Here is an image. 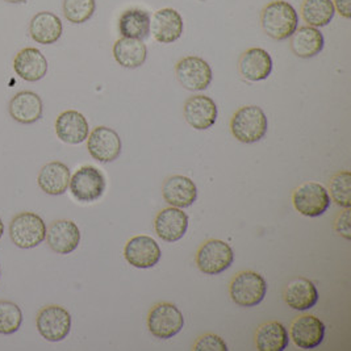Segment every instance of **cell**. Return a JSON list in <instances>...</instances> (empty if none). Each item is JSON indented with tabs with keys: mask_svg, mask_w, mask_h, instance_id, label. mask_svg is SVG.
Returning <instances> with one entry per match:
<instances>
[{
	"mask_svg": "<svg viewBox=\"0 0 351 351\" xmlns=\"http://www.w3.org/2000/svg\"><path fill=\"white\" fill-rule=\"evenodd\" d=\"M261 24L269 37L283 41L289 38L298 29L299 14L288 1L274 0L263 8Z\"/></svg>",
	"mask_w": 351,
	"mask_h": 351,
	"instance_id": "6da1fadb",
	"label": "cell"
},
{
	"mask_svg": "<svg viewBox=\"0 0 351 351\" xmlns=\"http://www.w3.org/2000/svg\"><path fill=\"white\" fill-rule=\"evenodd\" d=\"M269 129V120L261 107L246 106L236 112L230 121L232 134L242 144H256Z\"/></svg>",
	"mask_w": 351,
	"mask_h": 351,
	"instance_id": "7a4b0ae2",
	"label": "cell"
},
{
	"mask_svg": "<svg viewBox=\"0 0 351 351\" xmlns=\"http://www.w3.org/2000/svg\"><path fill=\"white\" fill-rule=\"evenodd\" d=\"M233 303L243 308H252L262 303L267 295V282L256 271L239 272L229 287Z\"/></svg>",
	"mask_w": 351,
	"mask_h": 351,
	"instance_id": "3957f363",
	"label": "cell"
},
{
	"mask_svg": "<svg viewBox=\"0 0 351 351\" xmlns=\"http://www.w3.org/2000/svg\"><path fill=\"white\" fill-rule=\"evenodd\" d=\"M11 241L20 249H33L47 237L45 221L33 212H21L10 225Z\"/></svg>",
	"mask_w": 351,
	"mask_h": 351,
	"instance_id": "277c9868",
	"label": "cell"
},
{
	"mask_svg": "<svg viewBox=\"0 0 351 351\" xmlns=\"http://www.w3.org/2000/svg\"><path fill=\"white\" fill-rule=\"evenodd\" d=\"M292 203L295 209L305 217H319L329 209L332 199L322 184L306 182L293 191Z\"/></svg>",
	"mask_w": 351,
	"mask_h": 351,
	"instance_id": "5b68a950",
	"label": "cell"
},
{
	"mask_svg": "<svg viewBox=\"0 0 351 351\" xmlns=\"http://www.w3.org/2000/svg\"><path fill=\"white\" fill-rule=\"evenodd\" d=\"M184 326V317L176 304L154 305L147 316L149 332L160 339H170Z\"/></svg>",
	"mask_w": 351,
	"mask_h": 351,
	"instance_id": "8992f818",
	"label": "cell"
},
{
	"mask_svg": "<svg viewBox=\"0 0 351 351\" xmlns=\"http://www.w3.org/2000/svg\"><path fill=\"white\" fill-rule=\"evenodd\" d=\"M233 249L225 241H207L196 253V265L206 275L221 274L233 265Z\"/></svg>",
	"mask_w": 351,
	"mask_h": 351,
	"instance_id": "52a82bcc",
	"label": "cell"
},
{
	"mask_svg": "<svg viewBox=\"0 0 351 351\" xmlns=\"http://www.w3.org/2000/svg\"><path fill=\"white\" fill-rule=\"evenodd\" d=\"M106 176L95 166H83L71 176L70 191L82 203H94L106 191Z\"/></svg>",
	"mask_w": 351,
	"mask_h": 351,
	"instance_id": "ba28073f",
	"label": "cell"
},
{
	"mask_svg": "<svg viewBox=\"0 0 351 351\" xmlns=\"http://www.w3.org/2000/svg\"><path fill=\"white\" fill-rule=\"evenodd\" d=\"M37 330L49 342H60L71 330V316L60 305H48L43 308L36 319Z\"/></svg>",
	"mask_w": 351,
	"mask_h": 351,
	"instance_id": "9c48e42d",
	"label": "cell"
},
{
	"mask_svg": "<svg viewBox=\"0 0 351 351\" xmlns=\"http://www.w3.org/2000/svg\"><path fill=\"white\" fill-rule=\"evenodd\" d=\"M176 78L179 83L189 91H204L207 90L213 78L212 69L200 57H184L176 67Z\"/></svg>",
	"mask_w": 351,
	"mask_h": 351,
	"instance_id": "30bf717a",
	"label": "cell"
},
{
	"mask_svg": "<svg viewBox=\"0 0 351 351\" xmlns=\"http://www.w3.org/2000/svg\"><path fill=\"white\" fill-rule=\"evenodd\" d=\"M90 156L101 163L117 160L121 154V138L116 130L108 127H97L87 137Z\"/></svg>",
	"mask_w": 351,
	"mask_h": 351,
	"instance_id": "8fae6325",
	"label": "cell"
},
{
	"mask_svg": "<svg viewBox=\"0 0 351 351\" xmlns=\"http://www.w3.org/2000/svg\"><path fill=\"white\" fill-rule=\"evenodd\" d=\"M325 332V324L319 317L304 315L292 322L289 338H292L299 349L312 350L324 342Z\"/></svg>",
	"mask_w": 351,
	"mask_h": 351,
	"instance_id": "7c38bea8",
	"label": "cell"
},
{
	"mask_svg": "<svg viewBox=\"0 0 351 351\" xmlns=\"http://www.w3.org/2000/svg\"><path fill=\"white\" fill-rule=\"evenodd\" d=\"M124 256L136 269H152L158 265L162 250L157 241L149 236H136L127 242Z\"/></svg>",
	"mask_w": 351,
	"mask_h": 351,
	"instance_id": "4fadbf2b",
	"label": "cell"
},
{
	"mask_svg": "<svg viewBox=\"0 0 351 351\" xmlns=\"http://www.w3.org/2000/svg\"><path fill=\"white\" fill-rule=\"evenodd\" d=\"M186 121L196 130L212 128L217 120V106L213 99L206 95H193L183 107Z\"/></svg>",
	"mask_w": 351,
	"mask_h": 351,
	"instance_id": "5bb4252c",
	"label": "cell"
},
{
	"mask_svg": "<svg viewBox=\"0 0 351 351\" xmlns=\"http://www.w3.org/2000/svg\"><path fill=\"white\" fill-rule=\"evenodd\" d=\"M49 247L57 254H71L80 242V230L78 225L71 220L54 221L47 229Z\"/></svg>",
	"mask_w": 351,
	"mask_h": 351,
	"instance_id": "9a60e30c",
	"label": "cell"
},
{
	"mask_svg": "<svg viewBox=\"0 0 351 351\" xmlns=\"http://www.w3.org/2000/svg\"><path fill=\"white\" fill-rule=\"evenodd\" d=\"M183 17L174 8H162L150 19V33L160 44H173L183 34Z\"/></svg>",
	"mask_w": 351,
	"mask_h": 351,
	"instance_id": "2e32d148",
	"label": "cell"
},
{
	"mask_svg": "<svg viewBox=\"0 0 351 351\" xmlns=\"http://www.w3.org/2000/svg\"><path fill=\"white\" fill-rule=\"evenodd\" d=\"M189 216L180 208L162 209L154 220L156 233L160 240L176 242L182 240L189 229Z\"/></svg>",
	"mask_w": 351,
	"mask_h": 351,
	"instance_id": "e0dca14e",
	"label": "cell"
},
{
	"mask_svg": "<svg viewBox=\"0 0 351 351\" xmlns=\"http://www.w3.org/2000/svg\"><path fill=\"white\" fill-rule=\"evenodd\" d=\"M162 196L170 207L189 208L197 199V187L189 176H173L162 186Z\"/></svg>",
	"mask_w": 351,
	"mask_h": 351,
	"instance_id": "ac0fdd59",
	"label": "cell"
},
{
	"mask_svg": "<svg viewBox=\"0 0 351 351\" xmlns=\"http://www.w3.org/2000/svg\"><path fill=\"white\" fill-rule=\"evenodd\" d=\"M57 137L69 145L84 143L90 134L87 119L78 111H64L56 120Z\"/></svg>",
	"mask_w": 351,
	"mask_h": 351,
	"instance_id": "d6986e66",
	"label": "cell"
},
{
	"mask_svg": "<svg viewBox=\"0 0 351 351\" xmlns=\"http://www.w3.org/2000/svg\"><path fill=\"white\" fill-rule=\"evenodd\" d=\"M241 75L250 82H261L271 75L272 58L267 50L252 48L246 50L240 58Z\"/></svg>",
	"mask_w": 351,
	"mask_h": 351,
	"instance_id": "ffe728a7",
	"label": "cell"
},
{
	"mask_svg": "<svg viewBox=\"0 0 351 351\" xmlns=\"http://www.w3.org/2000/svg\"><path fill=\"white\" fill-rule=\"evenodd\" d=\"M14 70L21 80L38 82L48 73V61L38 49H23L14 60Z\"/></svg>",
	"mask_w": 351,
	"mask_h": 351,
	"instance_id": "44dd1931",
	"label": "cell"
},
{
	"mask_svg": "<svg viewBox=\"0 0 351 351\" xmlns=\"http://www.w3.org/2000/svg\"><path fill=\"white\" fill-rule=\"evenodd\" d=\"M285 302L289 308L305 312L312 309L319 302V291L315 283L305 278L292 279L285 289Z\"/></svg>",
	"mask_w": 351,
	"mask_h": 351,
	"instance_id": "7402d4cb",
	"label": "cell"
},
{
	"mask_svg": "<svg viewBox=\"0 0 351 351\" xmlns=\"http://www.w3.org/2000/svg\"><path fill=\"white\" fill-rule=\"evenodd\" d=\"M8 111L15 121L28 125L43 117L44 104L36 93L21 91L11 99Z\"/></svg>",
	"mask_w": 351,
	"mask_h": 351,
	"instance_id": "603a6c76",
	"label": "cell"
},
{
	"mask_svg": "<svg viewBox=\"0 0 351 351\" xmlns=\"http://www.w3.org/2000/svg\"><path fill=\"white\" fill-rule=\"evenodd\" d=\"M71 179L70 169L62 162H49L38 173L37 183L40 189L51 196L64 195Z\"/></svg>",
	"mask_w": 351,
	"mask_h": 351,
	"instance_id": "cb8c5ba5",
	"label": "cell"
},
{
	"mask_svg": "<svg viewBox=\"0 0 351 351\" xmlns=\"http://www.w3.org/2000/svg\"><path fill=\"white\" fill-rule=\"evenodd\" d=\"M64 32L61 19L53 12H38L34 15L29 25V33L33 40L43 45H51L57 43Z\"/></svg>",
	"mask_w": 351,
	"mask_h": 351,
	"instance_id": "d4e9b609",
	"label": "cell"
},
{
	"mask_svg": "<svg viewBox=\"0 0 351 351\" xmlns=\"http://www.w3.org/2000/svg\"><path fill=\"white\" fill-rule=\"evenodd\" d=\"M291 50L299 58H312L319 54L325 45V40L319 28L302 27L291 36Z\"/></svg>",
	"mask_w": 351,
	"mask_h": 351,
	"instance_id": "484cf974",
	"label": "cell"
},
{
	"mask_svg": "<svg viewBox=\"0 0 351 351\" xmlns=\"http://www.w3.org/2000/svg\"><path fill=\"white\" fill-rule=\"evenodd\" d=\"M113 57L117 64L125 69H137L145 64L147 48L143 40L123 37L113 45Z\"/></svg>",
	"mask_w": 351,
	"mask_h": 351,
	"instance_id": "4316f807",
	"label": "cell"
},
{
	"mask_svg": "<svg viewBox=\"0 0 351 351\" xmlns=\"http://www.w3.org/2000/svg\"><path fill=\"white\" fill-rule=\"evenodd\" d=\"M289 343L287 328L278 321L261 325L256 330V345L259 351H285Z\"/></svg>",
	"mask_w": 351,
	"mask_h": 351,
	"instance_id": "83f0119b",
	"label": "cell"
},
{
	"mask_svg": "<svg viewBox=\"0 0 351 351\" xmlns=\"http://www.w3.org/2000/svg\"><path fill=\"white\" fill-rule=\"evenodd\" d=\"M150 15L141 8H129L119 19V31L123 37L144 40L150 33Z\"/></svg>",
	"mask_w": 351,
	"mask_h": 351,
	"instance_id": "f1b7e54d",
	"label": "cell"
},
{
	"mask_svg": "<svg viewBox=\"0 0 351 351\" xmlns=\"http://www.w3.org/2000/svg\"><path fill=\"white\" fill-rule=\"evenodd\" d=\"M335 15L332 0H304L302 16L304 21L313 28L326 27Z\"/></svg>",
	"mask_w": 351,
	"mask_h": 351,
	"instance_id": "f546056e",
	"label": "cell"
},
{
	"mask_svg": "<svg viewBox=\"0 0 351 351\" xmlns=\"http://www.w3.org/2000/svg\"><path fill=\"white\" fill-rule=\"evenodd\" d=\"M23 324V312L12 302L0 300V335L16 333Z\"/></svg>",
	"mask_w": 351,
	"mask_h": 351,
	"instance_id": "4dcf8cb0",
	"label": "cell"
},
{
	"mask_svg": "<svg viewBox=\"0 0 351 351\" xmlns=\"http://www.w3.org/2000/svg\"><path fill=\"white\" fill-rule=\"evenodd\" d=\"M96 10L95 0H64V15L73 24L88 21Z\"/></svg>",
	"mask_w": 351,
	"mask_h": 351,
	"instance_id": "1f68e13d",
	"label": "cell"
},
{
	"mask_svg": "<svg viewBox=\"0 0 351 351\" xmlns=\"http://www.w3.org/2000/svg\"><path fill=\"white\" fill-rule=\"evenodd\" d=\"M351 174L349 171H341L330 180V199L338 207H351Z\"/></svg>",
	"mask_w": 351,
	"mask_h": 351,
	"instance_id": "d6a6232c",
	"label": "cell"
},
{
	"mask_svg": "<svg viewBox=\"0 0 351 351\" xmlns=\"http://www.w3.org/2000/svg\"><path fill=\"white\" fill-rule=\"evenodd\" d=\"M195 351H228V345L217 335H202L193 345Z\"/></svg>",
	"mask_w": 351,
	"mask_h": 351,
	"instance_id": "836d02e7",
	"label": "cell"
},
{
	"mask_svg": "<svg viewBox=\"0 0 351 351\" xmlns=\"http://www.w3.org/2000/svg\"><path fill=\"white\" fill-rule=\"evenodd\" d=\"M335 232L342 236L345 240H350L351 229H350V208L345 209L335 220Z\"/></svg>",
	"mask_w": 351,
	"mask_h": 351,
	"instance_id": "e575fe53",
	"label": "cell"
},
{
	"mask_svg": "<svg viewBox=\"0 0 351 351\" xmlns=\"http://www.w3.org/2000/svg\"><path fill=\"white\" fill-rule=\"evenodd\" d=\"M335 11L341 15V16L350 19L351 17V0H335Z\"/></svg>",
	"mask_w": 351,
	"mask_h": 351,
	"instance_id": "d590c367",
	"label": "cell"
},
{
	"mask_svg": "<svg viewBox=\"0 0 351 351\" xmlns=\"http://www.w3.org/2000/svg\"><path fill=\"white\" fill-rule=\"evenodd\" d=\"M4 1L12 3V4H19V3H24V1H27V0H4Z\"/></svg>",
	"mask_w": 351,
	"mask_h": 351,
	"instance_id": "8d00e7d4",
	"label": "cell"
},
{
	"mask_svg": "<svg viewBox=\"0 0 351 351\" xmlns=\"http://www.w3.org/2000/svg\"><path fill=\"white\" fill-rule=\"evenodd\" d=\"M3 233H4V223H3L1 219H0V239L3 237Z\"/></svg>",
	"mask_w": 351,
	"mask_h": 351,
	"instance_id": "74e56055",
	"label": "cell"
},
{
	"mask_svg": "<svg viewBox=\"0 0 351 351\" xmlns=\"http://www.w3.org/2000/svg\"><path fill=\"white\" fill-rule=\"evenodd\" d=\"M0 276H1V269H0Z\"/></svg>",
	"mask_w": 351,
	"mask_h": 351,
	"instance_id": "f35d334b",
	"label": "cell"
}]
</instances>
